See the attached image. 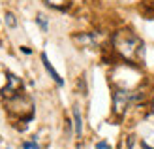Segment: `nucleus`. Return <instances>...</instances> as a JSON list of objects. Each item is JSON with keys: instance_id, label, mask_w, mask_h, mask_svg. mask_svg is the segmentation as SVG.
Masks as SVG:
<instances>
[{"instance_id": "13", "label": "nucleus", "mask_w": 154, "mask_h": 149, "mask_svg": "<svg viewBox=\"0 0 154 149\" xmlns=\"http://www.w3.org/2000/svg\"><path fill=\"white\" fill-rule=\"evenodd\" d=\"M126 147H128V149H134V136H130V138H128V144H126Z\"/></svg>"}, {"instance_id": "6", "label": "nucleus", "mask_w": 154, "mask_h": 149, "mask_svg": "<svg viewBox=\"0 0 154 149\" xmlns=\"http://www.w3.org/2000/svg\"><path fill=\"white\" fill-rule=\"evenodd\" d=\"M73 127H75V136L81 138L83 136V117H81L79 106H73Z\"/></svg>"}, {"instance_id": "15", "label": "nucleus", "mask_w": 154, "mask_h": 149, "mask_svg": "<svg viewBox=\"0 0 154 149\" xmlns=\"http://www.w3.org/2000/svg\"><path fill=\"white\" fill-rule=\"evenodd\" d=\"M21 51H23V53H26V55H30V49H28V47H21Z\"/></svg>"}, {"instance_id": "14", "label": "nucleus", "mask_w": 154, "mask_h": 149, "mask_svg": "<svg viewBox=\"0 0 154 149\" xmlns=\"http://www.w3.org/2000/svg\"><path fill=\"white\" fill-rule=\"evenodd\" d=\"M141 149H154V147H150L149 144H145V142H143V144H141Z\"/></svg>"}, {"instance_id": "1", "label": "nucleus", "mask_w": 154, "mask_h": 149, "mask_svg": "<svg viewBox=\"0 0 154 149\" xmlns=\"http://www.w3.org/2000/svg\"><path fill=\"white\" fill-rule=\"evenodd\" d=\"M113 47L124 60L139 62L145 55V44L132 30H119L113 34Z\"/></svg>"}, {"instance_id": "16", "label": "nucleus", "mask_w": 154, "mask_h": 149, "mask_svg": "<svg viewBox=\"0 0 154 149\" xmlns=\"http://www.w3.org/2000/svg\"><path fill=\"white\" fill-rule=\"evenodd\" d=\"M152 112H154V96H152Z\"/></svg>"}, {"instance_id": "10", "label": "nucleus", "mask_w": 154, "mask_h": 149, "mask_svg": "<svg viewBox=\"0 0 154 149\" xmlns=\"http://www.w3.org/2000/svg\"><path fill=\"white\" fill-rule=\"evenodd\" d=\"M21 147H23V149H42V145L36 142V138H32V140H25Z\"/></svg>"}, {"instance_id": "3", "label": "nucleus", "mask_w": 154, "mask_h": 149, "mask_svg": "<svg viewBox=\"0 0 154 149\" xmlns=\"http://www.w3.org/2000/svg\"><path fill=\"white\" fill-rule=\"evenodd\" d=\"M6 106H8V112L10 113H15V115H25L26 112L32 113V102H30L28 96H25L23 92L15 95L11 98H6Z\"/></svg>"}, {"instance_id": "12", "label": "nucleus", "mask_w": 154, "mask_h": 149, "mask_svg": "<svg viewBox=\"0 0 154 149\" xmlns=\"http://www.w3.org/2000/svg\"><path fill=\"white\" fill-rule=\"evenodd\" d=\"M96 149H111V145L102 140V142H98V144H96Z\"/></svg>"}, {"instance_id": "9", "label": "nucleus", "mask_w": 154, "mask_h": 149, "mask_svg": "<svg viewBox=\"0 0 154 149\" xmlns=\"http://www.w3.org/2000/svg\"><path fill=\"white\" fill-rule=\"evenodd\" d=\"M4 21H6V27H10V28H15L17 27V19H15V15L11 11H8L4 15Z\"/></svg>"}, {"instance_id": "8", "label": "nucleus", "mask_w": 154, "mask_h": 149, "mask_svg": "<svg viewBox=\"0 0 154 149\" xmlns=\"http://www.w3.org/2000/svg\"><path fill=\"white\" fill-rule=\"evenodd\" d=\"M49 8H55V10H66V8L72 6V0H43Z\"/></svg>"}, {"instance_id": "4", "label": "nucleus", "mask_w": 154, "mask_h": 149, "mask_svg": "<svg viewBox=\"0 0 154 149\" xmlns=\"http://www.w3.org/2000/svg\"><path fill=\"white\" fill-rule=\"evenodd\" d=\"M19 92H23V81H21V77H17L15 74L8 72V83H6V87L2 89V96L4 98H11L15 95H19Z\"/></svg>"}, {"instance_id": "5", "label": "nucleus", "mask_w": 154, "mask_h": 149, "mask_svg": "<svg viewBox=\"0 0 154 149\" xmlns=\"http://www.w3.org/2000/svg\"><path fill=\"white\" fill-rule=\"evenodd\" d=\"M42 62H43L45 70H47V74H49V76L53 77V81H55V83L58 85V87H62V85H64V79H62V77H60V74L57 72V70L53 68V64L49 62V59H47V55H45V53H42Z\"/></svg>"}, {"instance_id": "17", "label": "nucleus", "mask_w": 154, "mask_h": 149, "mask_svg": "<svg viewBox=\"0 0 154 149\" xmlns=\"http://www.w3.org/2000/svg\"><path fill=\"white\" fill-rule=\"evenodd\" d=\"M77 149H85V147H83V145H79V147H77Z\"/></svg>"}, {"instance_id": "7", "label": "nucleus", "mask_w": 154, "mask_h": 149, "mask_svg": "<svg viewBox=\"0 0 154 149\" xmlns=\"http://www.w3.org/2000/svg\"><path fill=\"white\" fill-rule=\"evenodd\" d=\"M73 42L83 45V47H90V45L96 44V36L94 34H75L73 36Z\"/></svg>"}, {"instance_id": "11", "label": "nucleus", "mask_w": 154, "mask_h": 149, "mask_svg": "<svg viewBox=\"0 0 154 149\" xmlns=\"http://www.w3.org/2000/svg\"><path fill=\"white\" fill-rule=\"evenodd\" d=\"M36 23H38V27H40L42 30H43V32H47V28H49V25H47V19H45V15H38V17H36Z\"/></svg>"}, {"instance_id": "2", "label": "nucleus", "mask_w": 154, "mask_h": 149, "mask_svg": "<svg viewBox=\"0 0 154 149\" xmlns=\"http://www.w3.org/2000/svg\"><path fill=\"white\" fill-rule=\"evenodd\" d=\"M143 98L141 92L137 91H128V89H117L113 92V112L119 117H122L126 113V109L130 106H134L135 102H139Z\"/></svg>"}]
</instances>
